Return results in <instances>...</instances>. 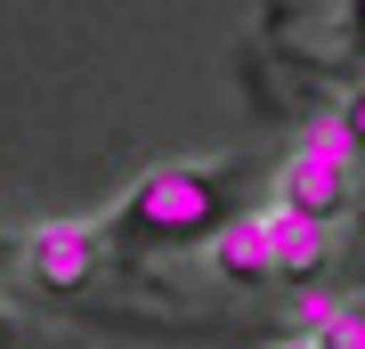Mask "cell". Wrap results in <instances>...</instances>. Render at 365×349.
<instances>
[{
  "label": "cell",
  "instance_id": "1",
  "mask_svg": "<svg viewBox=\"0 0 365 349\" xmlns=\"http://www.w3.org/2000/svg\"><path fill=\"white\" fill-rule=\"evenodd\" d=\"M235 195H244L235 163H163V171H146V179L122 195L114 220H98V236H106V252H122V260L211 244V228L235 211Z\"/></svg>",
  "mask_w": 365,
  "mask_h": 349
},
{
  "label": "cell",
  "instance_id": "2",
  "mask_svg": "<svg viewBox=\"0 0 365 349\" xmlns=\"http://www.w3.org/2000/svg\"><path fill=\"white\" fill-rule=\"evenodd\" d=\"M276 195H284V211H309V220H341V211L357 203V146L341 122H317L309 138L292 146L284 179H276Z\"/></svg>",
  "mask_w": 365,
  "mask_h": 349
},
{
  "label": "cell",
  "instance_id": "3",
  "mask_svg": "<svg viewBox=\"0 0 365 349\" xmlns=\"http://www.w3.org/2000/svg\"><path fill=\"white\" fill-rule=\"evenodd\" d=\"M106 268V236L98 220H49L25 236V285L33 293H90Z\"/></svg>",
  "mask_w": 365,
  "mask_h": 349
},
{
  "label": "cell",
  "instance_id": "4",
  "mask_svg": "<svg viewBox=\"0 0 365 349\" xmlns=\"http://www.w3.org/2000/svg\"><path fill=\"white\" fill-rule=\"evenodd\" d=\"M268 220V276H284V285H317V276L333 268V220H309V211H260Z\"/></svg>",
  "mask_w": 365,
  "mask_h": 349
},
{
  "label": "cell",
  "instance_id": "5",
  "mask_svg": "<svg viewBox=\"0 0 365 349\" xmlns=\"http://www.w3.org/2000/svg\"><path fill=\"white\" fill-rule=\"evenodd\" d=\"M211 268L227 285H268V220L260 211H227L211 228Z\"/></svg>",
  "mask_w": 365,
  "mask_h": 349
},
{
  "label": "cell",
  "instance_id": "6",
  "mask_svg": "<svg viewBox=\"0 0 365 349\" xmlns=\"http://www.w3.org/2000/svg\"><path fill=\"white\" fill-rule=\"evenodd\" d=\"M317 341H325V349H365V300H333V309H317Z\"/></svg>",
  "mask_w": 365,
  "mask_h": 349
},
{
  "label": "cell",
  "instance_id": "7",
  "mask_svg": "<svg viewBox=\"0 0 365 349\" xmlns=\"http://www.w3.org/2000/svg\"><path fill=\"white\" fill-rule=\"evenodd\" d=\"M341 130H349V146H357V163H365V90L349 98V114H341Z\"/></svg>",
  "mask_w": 365,
  "mask_h": 349
},
{
  "label": "cell",
  "instance_id": "8",
  "mask_svg": "<svg viewBox=\"0 0 365 349\" xmlns=\"http://www.w3.org/2000/svg\"><path fill=\"white\" fill-rule=\"evenodd\" d=\"M341 33H349V49H365V0H341Z\"/></svg>",
  "mask_w": 365,
  "mask_h": 349
},
{
  "label": "cell",
  "instance_id": "9",
  "mask_svg": "<svg viewBox=\"0 0 365 349\" xmlns=\"http://www.w3.org/2000/svg\"><path fill=\"white\" fill-rule=\"evenodd\" d=\"M276 349H325V341H317V333H292V341H276Z\"/></svg>",
  "mask_w": 365,
  "mask_h": 349
},
{
  "label": "cell",
  "instance_id": "10",
  "mask_svg": "<svg viewBox=\"0 0 365 349\" xmlns=\"http://www.w3.org/2000/svg\"><path fill=\"white\" fill-rule=\"evenodd\" d=\"M0 349H9V317H0Z\"/></svg>",
  "mask_w": 365,
  "mask_h": 349
},
{
  "label": "cell",
  "instance_id": "11",
  "mask_svg": "<svg viewBox=\"0 0 365 349\" xmlns=\"http://www.w3.org/2000/svg\"><path fill=\"white\" fill-rule=\"evenodd\" d=\"M0 252H9V244H0Z\"/></svg>",
  "mask_w": 365,
  "mask_h": 349
},
{
  "label": "cell",
  "instance_id": "12",
  "mask_svg": "<svg viewBox=\"0 0 365 349\" xmlns=\"http://www.w3.org/2000/svg\"><path fill=\"white\" fill-rule=\"evenodd\" d=\"M357 300H365V293H357Z\"/></svg>",
  "mask_w": 365,
  "mask_h": 349
}]
</instances>
